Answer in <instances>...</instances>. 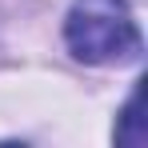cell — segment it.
<instances>
[{
  "instance_id": "cell-1",
  "label": "cell",
  "mask_w": 148,
  "mask_h": 148,
  "mask_svg": "<svg viewBox=\"0 0 148 148\" xmlns=\"http://www.w3.org/2000/svg\"><path fill=\"white\" fill-rule=\"evenodd\" d=\"M64 36L76 60L84 64H120L140 56V32L128 12V0H76Z\"/></svg>"
}]
</instances>
